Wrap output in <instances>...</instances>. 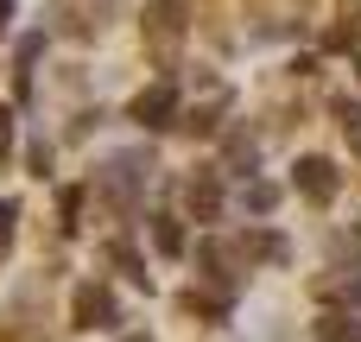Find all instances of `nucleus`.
<instances>
[{"label": "nucleus", "mask_w": 361, "mask_h": 342, "mask_svg": "<svg viewBox=\"0 0 361 342\" xmlns=\"http://www.w3.org/2000/svg\"><path fill=\"white\" fill-rule=\"evenodd\" d=\"M127 114H133L140 127H152V133H159V127H178V121H184V114H178V89H171V83H152V89H140Z\"/></svg>", "instance_id": "nucleus-6"}, {"label": "nucleus", "mask_w": 361, "mask_h": 342, "mask_svg": "<svg viewBox=\"0 0 361 342\" xmlns=\"http://www.w3.org/2000/svg\"><path fill=\"white\" fill-rule=\"evenodd\" d=\"M254 165H260V146H254L247 133H228V165H222V171H235V178H254Z\"/></svg>", "instance_id": "nucleus-15"}, {"label": "nucleus", "mask_w": 361, "mask_h": 342, "mask_svg": "<svg viewBox=\"0 0 361 342\" xmlns=\"http://www.w3.org/2000/svg\"><path fill=\"white\" fill-rule=\"evenodd\" d=\"M114 13H121V0H51V32H63V38H95Z\"/></svg>", "instance_id": "nucleus-3"}, {"label": "nucleus", "mask_w": 361, "mask_h": 342, "mask_svg": "<svg viewBox=\"0 0 361 342\" xmlns=\"http://www.w3.org/2000/svg\"><path fill=\"white\" fill-rule=\"evenodd\" d=\"M6 19H13V0H0V32H6Z\"/></svg>", "instance_id": "nucleus-24"}, {"label": "nucleus", "mask_w": 361, "mask_h": 342, "mask_svg": "<svg viewBox=\"0 0 361 342\" xmlns=\"http://www.w3.org/2000/svg\"><path fill=\"white\" fill-rule=\"evenodd\" d=\"M336 127L349 133V146H355V152H361V102H349V95L336 102Z\"/></svg>", "instance_id": "nucleus-18"}, {"label": "nucleus", "mask_w": 361, "mask_h": 342, "mask_svg": "<svg viewBox=\"0 0 361 342\" xmlns=\"http://www.w3.org/2000/svg\"><path fill=\"white\" fill-rule=\"evenodd\" d=\"M343 305H355V311H361V279H343Z\"/></svg>", "instance_id": "nucleus-23"}, {"label": "nucleus", "mask_w": 361, "mask_h": 342, "mask_svg": "<svg viewBox=\"0 0 361 342\" xmlns=\"http://www.w3.org/2000/svg\"><path fill=\"white\" fill-rule=\"evenodd\" d=\"M152 248H159L165 260H184V254H190V241H184L178 216H152Z\"/></svg>", "instance_id": "nucleus-14"}, {"label": "nucleus", "mask_w": 361, "mask_h": 342, "mask_svg": "<svg viewBox=\"0 0 361 342\" xmlns=\"http://www.w3.org/2000/svg\"><path fill=\"white\" fill-rule=\"evenodd\" d=\"M38 51H44V32L19 38V63H13V89H19V102H32V63H38Z\"/></svg>", "instance_id": "nucleus-13"}, {"label": "nucleus", "mask_w": 361, "mask_h": 342, "mask_svg": "<svg viewBox=\"0 0 361 342\" xmlns=\"http://www.w3.org/2000/svg\"><path fill=\"white\" fill-rule=\"evenodd\" d=\"M13 222H19V203H0V254L13 248Z\"/></svg>", "instance_id": "nucleus-21"}, {"label": "nucleus", "mask_w": 361, "mask_h": 342, "mask_svg": "<svg viewBox=\"0 0 361 342\" xmlns=\"http://www.w3.org/2000/svg\"><path fill=\"white\" fill-rule=\"evenodd\" d=\"M140 32H146V51H152L159 63H171L178 44H184V6H178V0H146Z\"/></svg>", "instance_id": "nucleus-2"}, {"label": "nucleus", "mask_w": 361, "mask_h": 342, "mask_svg": "<svg viewBox=\"0 0 361 342\" xmlns=\"http://www.w3.org/2000/svg\"><path fill=\"white\" fill-rule=\"evenodd\" d=\"M102 260H108L114 273H127L133 286H146V292H152V273H146V260H140V254H133L127 241H102Z\"/></svg>", "instance_id": "nucleus-12"}, {"label": "nucleus", "mask_w": 361, "mask_h": 342, "mask_svg": "<svg viewBox=\"0 0 361 342\" xmlns=\"http://www.w3.org/2000/svg\"><path fill=\"white\" fill-rule=\"evenodd\" d=\"M57 216H63V235H76V228H82V190H76V184L57 197Z\"/></svg>", "instance_id": "nucleus-19"}, {"label": "nucleus", "mask_w": 361, "mask_h": 342, "mask_svg": "<svg viewBox=\"0 0 361 342\" xmlns=\"http://www.w3.org/2000/svg\"><path fill=\"white\" fill-rule=\"evenodd\" d=\"M222 121H228V89L216 83V89H209V102H197V108H190L178 127H184V133H216Z\"/></svg>", "instance_id": "nucleus-10"}, {"label": "nucleus", "mask_w": 361, "mask_h": 342, "mask_svg": "<svg viewBox=\"0 0 361 342\" xmlns=\"http://www.w3.org/2000/svg\"><path fill=\"white\" fill-rule=\"evenodd\" d=\"M317 342H361V317H343V311L324 317V324H317Z\"/></svg>", "instance_id": "nucleus-17"}, {"label": "nucleus", "mask_w": 361, "mask_h": 342, "mask_svg": "<svg viewBox=\"0 0 361 342\" xmlns=\"http://www.w3.org/2000/svg\"><path fill=\"white\" fill-rule=\"evenodd\" d=\"M70 324H76V330H121V305H114V292H108V286H76V298H70Z\"/></svg>", "instance_id": "nucleus-4"}, {"label": "nucleus", "mask_w": 361, "mask_h": 342, "mask_svg": "<svg viewBox=\"0 0 361 342\" xmlns=\"http://www.w3.org/2000/svg\"><path fill=\"white\" fill-rule=\"evenodd\" d=\"M25 165H32V178H44V171H51V146H44V140L25 146Z\"/></svg>", "instance_id": "nucleus-20"}, {"label": "nucleus", "mask_w": 361, "mask_h": 342, "mask_svg": "<svg viewBox=\"0 0 361 342\" xmlns=\"http://www.w3.org/2000/svg\"><path fill=\"white\" fill-rule=\"evenodd\" d=\"M13 159V108H0V165Z\"/></svg>", "instance_id": "nucleus-22"}, {"label": "nucleus", "mask_w": 361, "mask_h": 342, "mask_svg": "<svg viewBox=\"0 0 361 342\" xmlns=\"http://www.w3.org/2000/svg\"><path fill=\"white\" fill-rule=\"evenodd\" d=\"M228 260H235V254H228L222 241H197V279H203V286H228V292H235Z\"/></svg>", "instance_id": "nucleus-11"}, {"label": "nucleus", "mask_w": 361, "mask_h": 342, "mask_svg": "<svg viewBox=\"0 0 361 342\" xmlns=\"http://www.w3.org/2000/svg\"><path fill=\"white\" fill-rule=\"evenodd\" d=\"M127 342H152V336H127Z\"/></svg>", "instance_id": "nucleus-25"}, {"label": "nucleus", "mask_w": 361, "mask_h": 342, "mask_svg": "<svg viewBox=\"0 0 361 342\" xmlns=\"http://www.w3.org/2000/svg\"><path fill=\"white\" fill-rule=\"evenodd\" d=\"M336 184H343V178H336V165H330V159H317V152L292 165V190H298L305 203H317V209H330V203H336Z\"/></svg>", "instance_id": "nucleus-5"}, {"label": "nucleus", "mask_w": 361, "mask_h": 342, "mask_svg": "<svg viewBox=\"0 0 361 342\" xmlns=\"http://www.w3.org/2000/svg\"><path fill=\"white\" fill-rule=\"evenodd\" d=\"M152 171H159V159H152V152H114V159H108V165L89 178V190H95L108 209H121V216H127V209L146 197Z\"/></svg>", "instance_id": "nucleus-1"}, {"label": "nucleus", "mask_w": 361, "mask_h": 342, "mask_svg": "<svg viewBox=\"0 0 361 342\" xmlns=\"http://www.w3.org/2000/svg\"><path fill=\"white\" fill-rule=\"evenodd\" d=\"M184 203H190L197 222H216V216H222V165H203V171L184 184Z\"/></svg>", "instance_id": "nucleus-8"}, {"label": "nucleus", "mask_w": 361, "mask_h": 342, "mask_svg": "<svg viewBox=\"0 0 361 342\" xmlns=\"http://www.w3.org/2000/svg\"><path fill=\"white\" fill-rule=\"evenodd\" d=\"M241 209H254V216H273V209H279V184H267V178H247V190H241Z\"/></svg>", "instance_id": "nucleus-16"}, {"label": "nucleus", "mask_w": 361, "mask_h": 342, "mask_svg": "<svg viewBox=\"0 0 361 342\" xmlns=\"http://www.w3.org/2000/svg\"><path fill=\"white\" fill-rule=\"evenodd\" d=\"M184 311H190V317H209V324H228L235 292H228V286H190V292H184Z\"/></svg>", "instance_id": "nucleus-9"}, {"label": "nucleus", "mask_w": 361, "mask_h": 342, "mask_svg": "<svg viewBox=\"0 0 361 342\" xmlns=\"http://www.w3.org/2000/svg\"><path fill=\"white\" fill-rule=\"evenodd\" d=\"M235 254H241L247 267H286V260H292V248H286V235H279V228H241Z\"/></svg>", "instance_id": "nucleus-7"}, {"label": "nucleus", "mask_w": 361, "mask_h": 342, "mask_svg": "<svg viewBox=\"0 0 361 342\" xmlns=\"http://www.w3.org/2000/svg\"><path fill=\"white\" fill-rule=\"evenodd\" d=\"M355 76H361V57H355Z\"/></svg>", "instance_id": "nucleus-26"}]
</instances>
